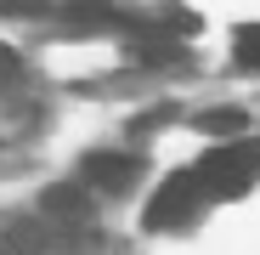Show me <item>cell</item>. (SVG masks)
<instances>
[{
    "label": "cell",
    "mask_w": 260,
    "mask_h": 255,
    "mask_svg": "<svg viewBox=\"0 0 260 255\" xmlns=\"http://www.w3.org/2000/svg\"><path fill=\"white\" fill-rule=\"evenodd\" d=\"M0 79H17V63H12V51L0 46Z\"/></svg>",
    "instance_id": "ba28073f"
},
{
    "label": "cell",
    "mask_w": 260,
    "mask_h": 255,
    "mask_svg": "<svg viewBox=\"0 0 260 255\" xmlns=\"http://www.w3.org/2000/svg\"><path fill=\"white\" fill-rule=\"evenodd\" d=\"M46 249H51V227L46 221H12L6 244H0V255H46Z\"/></svg>",
    "instance_id": "5b68a950"
},
{
    "label": "cell",
    "mask_w": 260,
    "mask_h": 255,
    "mask_svg": "<svg viewBox=\"0 0 260 255\" xmlns=\"http://www.w3.org/2000/svg\"><path fill=\"white\" fill-rule=\"evenodd\" d=\"M260 176V153L243 148V142H226V148H209L204 164H198V182L209 199H238L249 182Z\"/></svg>",
    "instance_id": "6da1fadb"
},
{
    "label": "cell",
    "mask_w": 260,
    "mask_h": 255,
    "mask_svg": "<svg viewBox=\"0 0 260 255\" xmlns=\"http://www.w3.org/2000/svg\"><path fill=\"white\" fill-rule=\"evenodd\" d=\"M136 176H142V153H130V148H102L85 159V182L96 193H124Z\"/></svg>",
    "instance_id": "3957f363"
},
{
    "label": "cell",
    "mask_w": 260,
    "mask_h": 255,
    "mask_svg": "<svg viewBox=\"0 0 260 255\" xmlns=\"http://www.w3.org/2000/svg\"><path fill=\"white\" fill-rule=\"evenodd\" d=\"M40 221L46 227H68V233H85L91 227V204H85L79 187H51L40 199Z\"/></svg>",
    "instance_id": "277c9868"
},
{
    "label": "cell",
    "mask_w": 260,
    "mask_h": 255,
    "mask_svg": "<svg viewBox=\"0 0 260 255\" xmlns=\"http://www.w3.org/2000/svg\"><path fill=\"white\" fill-rule=\"evenodd\" d=\"M209 193H204V182H198V170H176L158 193H153V204H147V227H187L192 216H198V204H204Z\"/></svg>",
    "instance_id": "7a4b0ae2"
},
{
    "label": "cell",
    "mask_w": 260,
    "mask_h": 255,
    "mask_svg": "<svg viewBox=\"0 0 260 255\" xmlns=\"http://www.w3.org/2000/svg\"><path fill=\"white\" fill-rule=\"evenodd\" d=\"M243 125H249V119H243L238 108H209V114H198V131H209V136H238Z\"/></svg>",
    "instance_id": "8992f818"
},
{
    "label": "cell",
    "mask_w": 260,
    "mask_h": 255,
    "mask_svg": "<svg viewBox=\"0 0 260 255\" xmlns=\"http://www.w3.org/2000/svg\"><path fill=\"white\" fill-rule=\"evenodd\" d=\"M232 51H238V63H243V68H260V23L238 29V40H232Z\"/></svg>",
    "instance_id": "52a82bcc"
}]
</instances>
